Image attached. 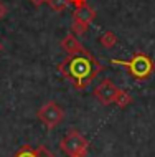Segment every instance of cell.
<instances>
[{"instance_id":"5bb4252c","label":"cell","mask_w":155,"mask_h":157,"mask_svg":"<svg viewBox=\"0 0 155 157\" xmlns=\"http://www.w3.org/2000/svg\"><path fill=\"white\" fill-rule=\"evenodd\" d=\"M38 149H40V157H56L54 154H51L50 151L45 149V147H38Z\"/></svg>"},{"instance_id":"30bf717a","label":"cell","mask_w":155,"mask_h":157,"mask_svg":"<svg viewBox=\"0 0 155 157\" xmlns=\"http://www.w3.org/2000/svg\"><path fill=\"white\" fill-rule=\"evenodd\" d=\"M13 157H40V149H33V147H30L27 144V146H23Z\"/></svg>"},{"instance_id":"7a4b0ae2","label":"cell","mask_w":155,"mask_h":157,"mask_svg":"<svg viewBox=\"0 0 155 157\" xmlns=\"http://www.w3.org/2000/svg\"><path fill=\"white\" fill-rule=\"evenodd\" d=\"M112 65H120V66H125V70L131 73L137 81H145L150 75L153 73L155 66L152 60L144 53H135L134 56L131 58L129 61H124V60H111Z\"/></svg>"},{"instance_id":"2e32d148","label":"cell","mask_w":155,"mask_h":157,"mask_svg":"<svg viewBox=\"0 0 155 157\" xmlns=\"http://www.w3.org/2000/svg\"><path fill=\"white\" fill-rule=\"evenodd\" d=\"M45 2H48V0H31V3H33L35 7H40V5H43Z\"/></svg>"},{"instance_id":"9c48e42d","label":"cell","mask_w":155,"mask_h":157,"mask_svg":"<svg viewBox=\"0 0 155 157\" xmlns=\"http://www.w3.org/2000/svg\"><path fill=\"white\" fill-rule=\"evenodd\" d=\"M131 103H132V96L129 94L125 90H120V93H119V94H117V98H116V103H114V104H117L119 108L124 109V108H127Z\"/></svg>"},{"instance_id":"6da1fadb","label":"cell","mask_w":155,"mask_h":157,"mask_svg":"<svg viewBox=\"0 0 155 157\" xmlns=\"http://www.w3.org/2000/svg\"><path fill=\"white\" fill-rule=\"evenodd\" d=\"M101 68L102 66L93 56H89L87 53H81L66 63V68L63 73L74 84V88L84 90L87 84L96 78V75L101 71Z\"/></svg>"},{"instance_id":"3957f363","label":"cell","mask_w":155,"mask_h":157,"mask_svg":"<svg viewBox=\"0 0 155 157\" xmlns=\"http://www.w3.org/2000/svg\"><path fill=\"white\" fill-rule=\"evenodd\" d=\"M60 147L68 157H87V154H89V142L76 129H71L61 139Z\"/></svg>"},{"instance_id":"ba28073f","label":"cell","mask_w":155,"mask_h":157,"mask_svg":"<svg viewBox=\"0 0 155 157\" xmlns=\"http://www.w3.org/2000/svg\"><path fill=\"white\" fill-rule=\"evenodd\" d=\"M99 41H101V45L104 48H114L117 43V36L112 32H104L101 35V38H99Z\"/></svg>"},{"instance_id":"4fadbf2b","label":"cell","mask_w":155,"mask_h":157,"mask_svg":"<svg viewBox=\"0 0 155 157\" xmlns=\"http://www.w3.org/2000/svg\"><path fill=\"white\" fill-rule=\"evenodd\" d=\"M7 13H8V8H7L5 3H3L2 0H0V20L5 18V15H7Z\"/></svg>"},{"instance_id":"5b68a950","label":"cell","mask_w":155,"mask_h":157,"mask_svg":"<svg viewBox=\"0 0 155 157\" xmlns=\"http://www.w3.org/2000/svg\"><path fill=\"white\" fill-rule=\"evenodd\" d=\"M119 93H120V88H117L116 84L112 83L111 79H107V78L102 79V81L94 88L96 99H98L101 104H104V106H109V104L116 103V98H117Z\"/></svg>"},{"instance_id":"7c38bea8","label":"cell","mask_w":155,"mask_h":157,"mask_svg":"<svg viewBox=\"0 0 155 157\" xmlns=\"http://www.w3.org/2000/svg\"><path fill=\"white\" fill-rule=\"evenodd\" d=\"M86 30H87L86 25L78 23V22H73V32H74V33H78V35H83V33H86Z\"/></svg>"},{"instance_id":"277c9868","label":"cell","mask_w":155,"mask_h":157,"mask_svg":"<svg viewBox=\"0 0 155 157\" xmlns=\"http://www.w3.org/2000/svg\"><path fill=\"white\" fill-rule=\"evenodd\" d=\"M36 117L40 119V122H43L46 126V129H54L65 119V111L61 109V106L58 103L48 101L36 111Z\"/></svg>"},{"instance_id":"9a60e30c","label":"cell","mask_w":155,"mask_h":157,"mask_svg":"<svg viewBox=\"0 0 155 157\" xmlns=\"http://www.w3.org/2000/svg\"><path fill=\"white\" fill-rule=\"evenodd\" d=\"M71 3H74V5H76V8L78 7H84L86 5V0H69Z\"/></svg>"},{"instance_id":"8992f818","label":"cell","mask_w":155,"mask_h":157,"mask_svg":"<svg viewBox=\"0 0 155 157\" xmlns=\"http://www.w3.org/2000/svg\"><path fill=\"white\" fill-rule=\"evenodd\" d=\"M61 48L65 50L66 53L69 55H81V53H87L84 50V46L79 43V40L74 35H66L65 38L61 40Z\"/></svg>"},{"instance_id":"8fae6325","label":"cell","mask_w":155,"mask_h":157,"mask_svg":"<svg viewBox=\"0 0 155 157\" xmlns=\"http://www.w3.org/2000/svg\"><path fill=\"white\" fill-rule=\"evenodd\" d=\"M48 3H50V7L53 8L54 12H65L66 8H68V5H69V0H48Z\"/></svg>"},{"instance_id":"e0dca14e","label":"cell","mask_w":155,"mask_h":157,"mask_svg":"<svg viewBox=\"0 0 155 157\" xmlns=\"http://www.w3.org/2000/svg\"><path fill=\"white\" fill-rule=\"evenodd\" d=\"M0 52H2V43H0Z\"/></svg>"},{"instance_id":"52a82bcc","label":"cell","mask_w":155,"mask_h":157,"mask_svg":"<svg viewBox=\"0 0 155 157\" xmlns=\"http://www.w3.org/2000/svg\"><path fill=\"white\" fill-rule=\"evenodd\" d=\"M94 18H96V10L91 8V7H87V5L78 7L76 12L73 13V22L83 23V25H86V27H89Z\"/></svg>"}]
</instances>
